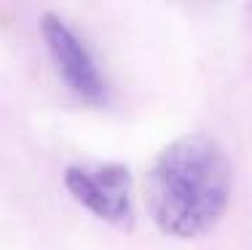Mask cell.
<instances>
[{"instance_id":"2","label":"cell","mask_w":252,"mask_h":250,"mask_svg":"<svg viewBox=\"0 0 252 250\" xmlns=\"http://www.w3.org/2000/svg\"><path fill=\"white\" fill-rule=\"evenodd\" d=\"M40 33L54 68L70 92L94 105L107 103V78L102 75L97 59L81 40V35L51 11L40 16Z\"/></svg>"},{"instance_id":"3","label":"cell","mask_w":252,"mask_h":250,"mask_svg":"<svg viewBox=\"0 0 252 250\" xmlns=\"http://www.w3.org/2000/svg\"><path fill=\"white\" fill-rule=\"evenodd\" d=\"M70 196L113 226H131V175L124 164H73L64 170Z\"/></svg>"},{"instance_id":"1","label":"cell","mask_w":252,"mask_h":250,"mask_svg":"<svg viewBox=\"0 0 252 250\" xmlns=\"http://www.w3.org/2000/svg\"><path fill=\"white\" fill-rule=\"evenodd\" d=\"M233 186L225 148L204 132L185 135L164 148L145 180L153 223L177 240H193L223 218Z\"/></svg>"}]
</instances>
